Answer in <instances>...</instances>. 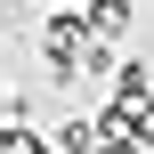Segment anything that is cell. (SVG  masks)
<instances>
[{
    "label": "cell",
    "instance_id": "cell-1",
    "mask_svg": "<svg viewBox=\"0 0 154 154\" xmlns=\"http://www.w3.org/2000/svg\"><path fill=\"white\" fill-rule=\"evenodd\" d=\"M89 41H97V32H89V16H81V8H57V16H41V57H49V81H57V89H73V81H81V57H89Z\"/></svg>",
    "mask_w": 154,
    "mask_h": 154
},
{
    "label": "cell",
    "instance_id": "cell-2",
    "mask_svg": "<svg viewBox=\"0 0 154 154\" xmlns=\"http://www.w3.org/2000/svg\"><path fill=\"white\" fill-rule=\"evenodd\" d=\"M97 154H146V138H138V114L130 106H97Z\"/></svg>",
    "mask_w": 154,
    "mask_h": 154
},
{
    "label": "cell",
    "instance_id": "cell-3",
    "mask_svg": "<svg viewBox=\"0 0 154 154\" xmlns=\"http://www.w3.org/2000/svg\"><path fill=\"white\" fill-rule=\"evenodd\" d=\"M106 89H114V106H154V65L146 57H122V73H114Z\"/></svg>",
    "mask_w": 154,
    "mask_h": 154
},
{
    "label": "cell",
    "instance_id": "cell-4",
    "mask_svg": "<svg viewBox=\"0 0 154 154\" xmlns=\"http://www.w3.org/2000/svg\"><path fill=\"white\" fill-rule=\"evenodd\" d=\"M130 24H138V0H97V8H89V32L114 41V49L130 41Z\"/></svg>",
    "mask_w": 154,
    "mask_h": 154
},
{
    "label": "cell",
    "instance_id": "cell-5",
    "mask_svg": "<svg viewBox=\"0 0 154 154\" xmlns=\"http://www.w3.org/2000/svg\"><path fill=\"white\" fill-rule=\"evenodd\" d=\"M49 146H57V154H97V114H65V122H49Z\"/></svg>",
    "mask_w": 154,
    "mask_h": 154
},
{
    "label": "cell",
    "instance_id": "cell-6",
    "mask_svg": "<svg viewBox=\"0 0 154 154\" xmlns=\"http://www.w3.org/2000/svg\"><path fill=\"white\" fill-rule=\"evenodd\" d=\"M0 154H57L49 130H0Z\"/></svg>",
    "mask_w": 154,
    "mask_h": 154
},
{
    "label": "cell",
    "instance_id": "cell-7",
    "mask_svg": "<svg viewBox=\"0 0 154 154\" xmlns=\"http://www.w3.org/2000/svg\"><path fill=\"white\" fill-rule=\"evenodd\" d=\"M0 130H32V89H8V106H0Z\"/></svg>",
    "mask_w": 154,
    "mask_h": 154
},
{
    "label": "cell",
    "instance_id": "cell-8",
    "mask_svg": "<svg viewBox=\"0 0 154 154\" xmlns=\"http://www.w3.org/2000/svg\"><path fill=\"white\" fill-rule=\"evenodd\" d=\"M41 8H49V16H57V8H81V16H89V8H97V0H41Z\"/></svg>",
    "mask_w": 154,
    "mask_h": 154
}]
</instances>
